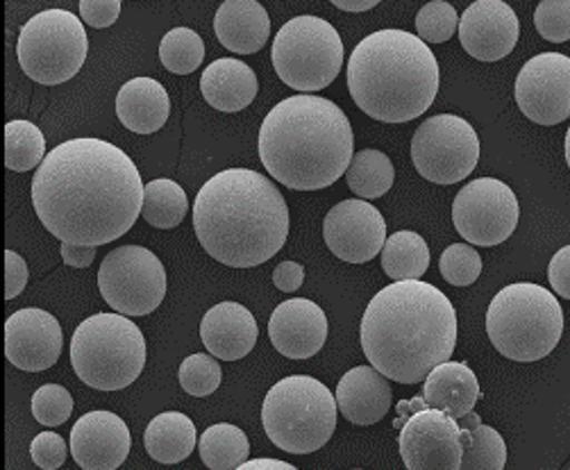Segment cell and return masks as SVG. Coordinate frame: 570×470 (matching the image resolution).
I'll list each match as a JSON object with an SVG mask.
<instances>
[{"mask_svg":"<svg viewBox=\"0 0 570 470\" xmlns=\"http://www.w3.org/2000/svg\"><path fill=\"white\" fill-rule=\"evenodd\" d=\"M135 161L102 139L55 146L32 178V205L43 227L67 244L105 246L124 237L144 209Z\"/></svg>","mask_w":570,"mask_h":470,"instance_id":"obj_1","label":"cell"},{"mask_svg":"<svg viewBox=\"0 0 570 470\" xmlns=\"http://www.w3.org/2000/svg\"><path fill=\"white\" fill-rule=\"evenodd\" d=\"M458 345V312L423 280H401L377 291L362 316V347L391 382L419 384L448 362Z\"/></svg>","mask_w":570,"mask_h":470,"instance_id":"obj_2","label":"cell"},{"mask_svg":"<svg viewBox=\"0 0 570 470\" xmlns=\"http://www.w3.org/2000/svg\"><path fill=\"white\" fill-rule=\"evenodd\" d=\"M194 229L216 262L233 268L266 264L289 237V207L266 175L227 168L209 178L194 203Z\"/></svg>","mask_w":570,"mask_h":470,"instance_id":"obj_3","label":"cell"},{"mask_svg":"<svg viewBox=\"0 0 570 470\" xmlns=\"http://www.w3.org/2000/svg\"><path fill=\"white\" fill-rule=\"evenodd\" d=\"M257 146L271 178L296 192L332 187L355 157L346 111L312 94L279 100L266 114Z\"/></svg>","mask_w":570,"mask_h":470,"instance_id":"obj_4","label":"cell"},{"mask_svg":"<svg viewBox=\"0 0 570 470\" xmlns=\"http://www.w3.org/2000/svg\"><path fill=\"white\" fill-rule=\"evenodd\" d=\"M355 105L382 124H410L425 114L441 85L436 55L405 30H377L362 39L348 60Z\"/></svg>","mask_w":570,"mask_h":470,"instance_id":"obj_5","label":"cell"},{"mask_svg":"<svg viewBox=\"0 0 570 470\" xmlns=\"http://www.w3.org/2000/svg\"><path fill=\"white\" fill-rule=\"evenodd\" d=\"M487 334L502 358L521 364L539 362L550 355L563 334V310L539 284H509L489 305Z\"/></svg>","mask_w":570,"mask_h":470,"instance_id":"obj_6","label":"cell"},{"mask_svg":"<svg viewBox=\"0 0 570 470\" xmlns=\"http://www.w3.org/2000/svg\"><path fill=\"white\" fill-rule=\"evenodd\" d=\"M148 345L126 314H94L71 339V366L91 389L121 391L137 382L146 366Z\"/></svg>","mask_w":570,"mask_h":470,"instance_id":"obj_7","label":"cell"},{"mask_svg":"<svg viewBox=\"0 0 570 470\" xmlns=\"http://www.w3.org/2000/svg\"><path fill=\"white\" fill-rule=\"evenodd\" d=\"M336 409V395L323 382L309 375L284 378L264 398V432L284 452L312 454L334 434Z\"/></svg>","mask_w":570,"mask_h":470,"instance_id":"obj_8","label":"cell"},{"mask_svg":"<svg viewBox=\"0 0 570 470\" xmlns=\"http://www.w3.org/2000/svg\"><path fill=\"white\" fill-rule=\"evenodd\" d=\"M271 60L277 78L294 91H321L336 80L344 65V41L330 21L296 17L275 35Z\"/></svg>","mask_w":570,"mask_h":470,"instance_id":"obj_9","label":"cell"},{"mask_svg":"<svg viewBox=\"0 0 570 470\" xmlns=\"http://www.w3.org/2000/svg\"><path fill=\"white\" fill-rule=\"evenodd\" d=\"M89 50L80 19L67 10H43L19 32L17 57L23 74L46 87L73 80Z\"/></svg>","mask_w":570,"mask_h":470,"instance_id":"obj_10","label":"cell"},{"mask_svg":"<svg viewBox=\"0 0 570 470\" xmlns=\"http://www.w3.org/2000/svg\"><path fill=\"white\" fill-rule=\"evenodd\" d=\"M412 161L428 183L458 185L480 161V137L462 116H432L414 133Z\"/></svg>","mask_w":570,"mask_h":470,"instance_id":"obj_11","label":"cell"},{"mask_svg":"<svg viewBox=\"0 0 570 470\" xmlns=\"http://www.w3.org/2000/svg\"><path fill=\"white\" fill-rule=\"evenodd\" d=\"M166 271L155 253L141 246L111 251L98 271L105 303L126 316H148L166 298Z\"/></svg>","mask_w":570,"mask_h":470,"instance_id":"obj_12","label":"cell"},{"mask_svg":"<svg viewBox=\"0 0 570 470\" xmlns=\"http://www.w3.org/2000/svg\"><path fill=\"white\" fill-rule=\"evenodd\" d=\"M521 207L509 185L495 178L469 183L452 203V223L462 237L482 248L507 242L519 227Z\"/></svg>","mask_w":570,"mask_h":470,"instance_id":"obj_13","label":"cell"},{"mask_svg":"<svg viewBox=\"0 0 570 470\" xmlns=\"http://www.w3.org/2000/svg\"><path fill=\"white\" fill-rule=\"evenodd\" d=\"M397 445L410 470L462 468V425L443 409L430 407L412 414L397 437Z\"/></svg>","mask_w":570,"mask_h":470,"instance_id":"obj_14","label":"cell"},{"mask_svg":"<svg viewBox=\"0 0 570 470\" xmlns=\"http://www.w3.org/2000/svg\"><path fill=\"white\" fill-rule=\"evenodd\" d=\"M517 102L539 126L570 119V57L541 52L528 60L517 78Z\"/></svg>","mask_w":570,"mask_h":470,"instance_id":"obj_15","label":"cell"},{"mask_svg":"<svg viewBox=\"0 0 570 470\" xmlns=\"http://www.w3.org/2000/svg\"><path fill=\"white\" fill-rule=\"evenodd\" d=\"M323 239L338 260L366 264L386 244V223L368 200H341L323 221Z\"/></svg>","mask_w":570,"mask_h":470,"instance_id":"obj_16","label":"cell"},{"mask_svg":"<svg viewBox=\"0 0 570 470\" xmlns=\"http://www.w3.org/2000/svg\"><path fill=\"white\" fill-rule=\"evenodd\" d=\"M62 327L39 307L14 312L6 323V358L12 366L39 373L57 364L62 355Z\"/></svg>","mask_w":570,"mask_h":470,"instance_id":"obj_17","label":"cell"},{"mask_svg":"<svg viewBox=\"0 0 570 470\" xmlns=\"http://www.w3.org/2000/svg\"><path fill=\"white\" fill-rule=\"evenodd\" d=\"M521 23L504 0H475L460 19V41L480 62L504 60L517 48Z\"/></svg>","mask_w":570,"mask_h":470,"instance_id":"obj_18","label":"cell"},{"mask_svg":"<svg viewBox=\"0 0 570 470\" xmlns=\"http://www.w3.org/2000/svg\"><path fill=\"white\" fill-rule=\"evenodd\" d=\"M132 448L124 419L111 411H89L71 430V457L85 470L119 468Z\"/></svg>","mask_w":570,"mask_h":470,"instance_id":"obj_19","label":"cell"},{"mask_svg":"<svg viewBox=\"0 0 570 470\" xmlns=\"http://www.w3.org/2000/svg\"><path fill=\"white\" fill-rule=\"evenodd\" d=\"M327 316L325 312L307 301L294 298L277 305L268 319V339L279 355L289 360H309L318 355L327 341Z\"/></svg>","mask_w":570,"mask_h":470,"instance_id":"obj_20","label":"cell"},{"mask_svg":"<svg viewBox=\"0 0 570 470\" xmlns=\"http://www.w3.org/2000/svg\"><path fill=\"white\" fill-rule=\"evenodd\" d=\"M200 339L216 360L237 362L250 355L257 345L259 327L250 310L244 305L220 303L203 316Z\"/></svg>","mask_w":570,"mask_h":470,"instance_id":"obj_21","label":"cell"},{"mask_svg":"<svg viewBox=\"0 0 570 470\" xmlns=\"http://www.w3.org/2000/svg\"><path fill=\"white\" fill-rule=\"evenodd\" d=\"M391 384L373 364L357 366L341 378L336 386L338 411L355 425H375L391 409Z\"/></svg>","mask_w":570,"mask_h":470,"instance_id":"obj_22","label":"cell"},{"mask_svg":"<svg viewBox=\"0 0 570 470\" xmlns=\"http://www.w3.org/2000/svg\"><path fill=\"white\" fill-rule=\"evenodd\" d=\"M214 32L223 48L237 55H250L266 46L271 19L257 0H223L214 17Z\"/></svg>","mask_w":570,"mask_h":470,"instance_id":"obj_23","label":"cell"},{"mask_svg":"<svg viewBox=\"0 0 570 470\" xmlns=\"http://www.w3.org/2000/svg\"><path fill=\"white\" fill-rule=\"evenodd\" d=\"M203 98L218 111L235 114L246 109L259 91L257 74L235 57L212 62L200 78Z\"/></svg>","mask_w":570,"mask_h":470,"instance_id":"obj_24","label":"cell"},{"mask_svg":"<svg viewBox=\"0 0 570 470\" xmlns=\"http://www.w3.org/2000/svg\"><path fill=\"white\" fill-rule=\"evenodd\" d=\"M168 114V91L153 78H135L117 96V116L130 133L153 135L166 126Z\"/></svg>","mask_w":570,"mask_h":470,"instance_id":"obj_25","label":"cell"},{"mask_svg":"<svg viewBox=\"0 0 570 470\" xmlns=\"http://www.w3.org/2000/svg\"><path fill=\"white\" fill-rule=\"evenodd\" d=\"M480 382L464 362H443L430 371L423 386V402L464 419L480 400Z\"/></svg>","mask_w":570,"mask_h":470,"instance_id":"obj_26","label":"cell"},{"mask_svg":"<svg viewBox=\"0 0 570 470\" xmlns=\"http://www.w3.org/2000/svg\"><path fill=\"white\" fill-rule=\"evenodd\" d=\"M198 434L189 417L180 411H164L155 417L144 434V445L148 454L159 463H180L196 448Z\"/></svg>","mask_w":570,"mask_h":470,"instance_id":"obj_27","label":"cell"},{"mask_svg":"<svg viewBox=\"0 0 570 470\" xmlns=\"http://www.w3.org/2000/svg\"><path fill=\"white\" fill-rule=\"evenodd\" d=\"M382 271L393 280H421L430 268V248L421 234L412 229H401L386 237L380 253Z\"/></svg>","mask_w":570,"mask_h":470,"instance_id":"obj_28","label":"cell"},{"mask_svg":"<svg viewBox=\"0 0 570 470\" xmlns=\"http://www.w3.org/2000/svg\"><path fill=\"white\" fill-rule=\"evenodd\" d=\"M200 459L212 470H237L248 461V437L230 423H216L207 428L198 441Z\"/></svg>","mask_w":570,"mask_h":470,"instance_id":"obj_29","label":"cell"},{"mask_svg":"<svg viewBox=\"0 0 570 470\" xmlns=\"http://www.w3.org/2000/svg\"><path fill=\"white\" fill-rule=\"evenodd\" d=\"M462 425V445H464V470H502L507 463L504 439L491 428L480 423V417L466 414Z\"/></svg>","mask_w":570,"mask_h":470,"instance_id":"obj_30","label":"cell"},{"mask_svg":"<svg viewBox=\"0 0 570 470\" xmlns=\"http://www.w3.org/2000/svg\"><path fill=\"white\" fill-rule=\"evenodd\" d=\"M395 180V168L382 150H360L355 153L348 170H346V183L353 194H357L364 200L382 198Z\"/></svg>","mask_w":570,"mask_h":470,"instance_id":"obj_31","label":"cell"},{"mask_svg":"<svg viewBox=\"0 0 570 470\" xmlns=\"http://www.w3.org/2000/svg\"><path fill=\"white\" fill-rule=\"evenodd\" d=\"M189 212V198L185 189L168 180L159 178L146 185L144 192V209L141 216L157 229H170L185 221Z\"/></svg>","mask_w":570,"mask_h":470,"instance_id":"obj_32","label":"cell"},{"mask_svg":"<svg viewBox=\"0 0 570 470\" xmlns=\"http://www.w3.org/2000/svg\"><path fill=\"white\" fill-rule=\"evenodd\" d=\"M205 57V41L191 28H174L161 37L159 60L166 71L176 76L194 74Z\"/></svg>","mask_w":570,"mask_h":470,"instance_id":"obj_33","label":"cell"},{"mask_svg":"<svg viewBox=\"0 0 570 470\" xmlns=\"http://www.w3.org/2000/svg\"><path fill=\"white\" fill-rule=\"evenodd\" d=\"M46 159V137L30 121H10L6 126V166L10 170H32Z\"/></svg>","mask_w":570,"mask_h":470,"instance_id":"obj_34","label":"cell"},{"mask_svg":"<svg viewBox=\"0 0 570 470\" xmlns=\"http://www.w3.org/2000/svg\"><path fill=\"white\" fill-rule=\"evenodd\" d=\"M180 386L196 398H205L212 395L223 380V371L220 364L214 360V355H203V352H196V355H189L183 364H180Z\"/></svg>","mask_w":570,"mask_h":470,"instance_id":"obj_35","label":"cell"},{"mask_svg":"<svg viewBox=\"0 0 570 470\" xmlns=\"http://www.w3.org/2000/svg\"><path fill=\"white\" fill-rule=\"evenodd\" d=\"M73 395L60 384H43L32 395V417L46 425L57 428L71 419Z\"/></svg>","mask_w":570,"mask_h":470,"instance_id":"obj_36","label":"cell"},{"mask_svg":"<svg viewBox=\"0 0 570 470\" xmlns=\"http://www.w3.org/2000/svg\"><path fill=\"white\" fill-rule=\"evenodd\" d=\"M439 271L448 284L469 286L482 273V257L469 244H452L443 251L439 260Z\"/></svg>","mask_w":570,"mask_h":470,"instance_id":"obj_37","label":"cell"},{"mask_svg":"<svg viewBox=\"0 0 570 470\" xmlns=\"http://www.w3.org/2000/svg\"><path fill=\"white\" fill-rule=\"evenodd\" d=\"M460 19L462 17H458V10L445 3V0H432V3L421 8L416 17L419 37L428 43H445L458 32Z\"/></svg>","mask_w":570,"mask_h":470,"instance_id":"obj_38","label":"cell"},{"mask_svg":"<svg viewBox=\"0 0 570 470\" xmlns=\"http://www.w3.org/2000/svg\"><path fill=\"white\" fill-rule=\"evenodd\" d=\"M537 32L552 43L570 39V0H541L534 12Z\"/></svg>","mask_w":570,"mask_h":470,"instance_id":"obj_39","label":"cell"},{"mask_svg":"<svg viewBox=\"0 0 570 470\" xmlns=\"http://www.w3.org/2000/svg\"><path fill=\"white\" fill-rule=\"evenodd\" d=\"M67 454H69L67 441L55 432H41L30 443V457L43 470H55V468L65 466Z\"/></svg>","mask_w":570,"mask_h":470,"instance_id":"obj_40","label":"cell"},{"mask_svg":"<svg viewBox=\"0 0 570 470\" xmlns=\"http://www.w3.org/2000/svg\"><path fill=\"white\" fill-rule=\"evenodd\" d=\"M121 0H80V19L96 28H109L119 21Z\"/></svg>","mask_w":570,"mask_h":470,"instance_id":"obj_41","label":"cell"},{"mask_svg":"<svg viewBox=\"0 0 570 470\" xmlns=\"http://www.w3.org/2000/svg\"><path fill=\"white\" fill-rule=\"evenodd\" d=\"M548 280L561 298L570 301V246L557 251L548 266Z\"/></svg>","mask_w":570,"mask_h":470,"instance_id":"obj_42","label":"cell"},{"mask_svg":"<svg viewBox=\"0 0 570 470\" xmlns=\"http://www.w3.org/2000/svg\"><path fill=\"white\" fill-rule=\"evenodd\" d=\"M28 264L14 251H6V298L12 301L28 284Z\"/></svg>","mask_w":570,"mask_h":470,"instance_id":"obj_43","label":"cell"},{"mask_svg":"<svg viewBox=\"0 0 570 470\" xmlns=\"http://www.w3.org/2000/svg\"><path fill=\"white\" fill-rule=\"evenodd\" d=\"M303 282H305V266L298 262H282L273 271V284L284 293L298 291Z\"/></svg>","mask_w":570,"mask_h":470,"instance_id":"obj_44","label":"cell"},{"mask_svg":"<svg viewBox=\"0 0 570 470\" xmlns=\"http://www.w3.org/2000/svg\"><path fill=\"white\" fill-rule=\"evenodd\" d=\"M62 260L67 266L87 268L96 260V246H78V244L62 242Z\"/></svg>","mask_w":570,"mask_h":470,"instance_id":"obj_45","label":"cell"},{"mask_svg":"<svg viewBox=\"0 0 570 470\" xmlns=\"http://www.w3.org/2000/svg\"><path fill=\"white\" fill-rule=\"evenodd\" d=\"M330 3L338 10H344V12L360 14V12H368V10L377 8L382 0H330Z\"/></svg>","mask_w":570,"mask_h":470,"instance_id":"obj_46","label":"cell"},{"mask_svg":"<svg viewBox=\"0 0 570 470\" xmlns=\"http://www.w3.org/2000/svg\"><path fill=\"white\" fill-rule=\"evenodd\" d=\"M296 470L294 463L279 461V459H253V461H244L239 470Z\"/></svg>","mask_w":570,"mask_h":470,"instance_id":"obj_47","label":"cell"},{"mask_svg":"<svg viewBox=\"0 0 570 470\" xmlns=\"http://www.w3.org/2000/svg\"><path fill=\"white\" fill-rule=\"evenodd\" d=\"M563 150H566V164H568V168H570V128H568V133H566V141H563Z\"/></svg>","mask_w":570,"mask_h":470,"instance_id":"obj_48","label":"cell"}]
</instances>
